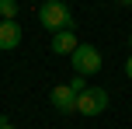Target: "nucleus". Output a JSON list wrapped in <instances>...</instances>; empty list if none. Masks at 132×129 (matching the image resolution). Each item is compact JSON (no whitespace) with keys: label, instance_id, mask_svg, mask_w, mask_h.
<instances>
[{"label":"nucleus","instance_id":"7","mask_svg":"<svg viewBox=\"0 0 132 129\" xmlns=\"http://www.w3.org/2000/svg\"><path fill=\"white\" fill-rule=\"evenodd\" d=\"M0 18H4V21L18 18V0H0Z\"/></svg>","mask_w":132,"mask_h":129},{"label":"nucleus","instance_id":"6","mask_svg":"<svg viewBox=\"0 0 132 129\" xmlns=\"http://www.w3.org/2000/svg\"><path fill=\"white\" fill-rule=\"evenodd\" d=\"M18 45H21V25L0 21V49H18Z\"/></svg>","mask_w":132,"mask_h":129},{"label":"nucleus","instance_id":"12","mask_svg":"<svg viewBox=\"0 0 132 129\" xmlns=\"http://www.w3.org/2000/svg\"><path fill=\"white\" fill-rule=\"evenodd\" d=\"M129 49H132V35H129Z\"/></svg>","mask_w":132,"mask_h":129},{"label":"nucleus","instance_id":"3","mask_svg":"<svg viewBox=\"0 0 132 129\" xmlns=\"http://www.w3.org/2000/svg\"><path fill=\"white\" fill-rule=\"evenodd\" d=\"M73 70H77L80 77H90L101 70V52L94 45H77L73 49Z\"/></svg>","mask_w":132,"mask_h":129},{"label":"nucleus","instance_id":"1","mask_svg":"<svg viewBox=\"0 0 132 129\" xmlns=\"http://www.w3.org/2000/svg\"><path fill=\"white\" fill-rule=\"evenodd\" d=\"M38 21L49 28V32H63V28L73 25V11H70V4H63V0H45V4L38 7Z\"/></svg>","mask_w":132,"mask_h":129},{"label":"nucleus","instance_id":"5","mask_svg":"<svg viewBox=\"0 0 132 129\" xmlns=\"http://www.w3.org/2000/svg\"><path fill=\"white\" fill-rule=\"evenodd\" d=\"M77 32L73 28H63V32H56L52 39H49V49H52L56 56H73V49H77Z\"/></svg>","mask_w":132,"mask_h":129},{"label":"nucleus","instance_id":"2","mask_svg":"<svg viewBox=\"0 0 132 129\" xmlns=\"http://www.w3.org/2000/svg\"><path fill=\"white\" fill-rule=\"evenodd\" d=\"M104 108H108V91H104V87H87L84 94L77 98V112H80V115H87V119L101 115Z\"/></svg>","mask_w":132,"mask_h":129},{"label":"nucleus","instance_id":"10","mask_svg":"<svg viewBox=\"0 0 132 129\" xmlns=\"http://www.w3.org/2000/svg\"><path fill=\"white\" fill-rule=\"evenodd\" d=\"M0 129H14V126H11V122H7V119H0Z\"/></svg>","mask_w":132,"mask_h":129},{"label":"nucleus","instance_id":"4","mask_svg":"<svg viewBox=\"0 0 132 129\" xmlns=\"http://www.w3.org/2000/svg\"><path fill=\"white\" fill-rule=\"evenodd\" d=\"M49 101H52L56 112H63V115H70V112H77V94L70 91V84H59V87L49 91Z\"/></svg>","mask_w":132,"mask_h":129},{"label":"nucleus","instance_id":"9","mask_svg":"<svg viewBox=\"0 0 132 129\" xmlns=\"http://www.w3.org/2000/svg\"><path fill=\"white\" fill-rule=\"evenodd\" d=\"M125 73H129V80H132V56H129V63H125Z\"/></svg>","mask_w":132,"mask_h":129},{"label":"nucleus","instance_id":"8","mask_svg":"<svg viewBox=\"0 0 132 129\" xmlns=\"http://www.w3.org/2000/svg\"><path fill=\"white\" fill-rule=\"evenodd\" d=\"M70 91H73V94L80 98V94H84V91H87V80H84V77L77 73V77H73V80H70Z\"/></svg>","mask_w":132,"mask_h":129},{"label":"nucleus","instance_id":"11","mask_svg":"<svg viewBox=\"0 0 132 129\" xmlns=\"http://www.w3.org/2000/svg\"><path fill=\"white\" fill-rule=\"evenodd\" d=\"M115 4H132V0H115Z\"/></svg>","mask_w":132,"mask_h":129}]
</instances>
